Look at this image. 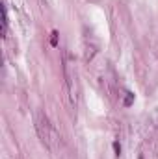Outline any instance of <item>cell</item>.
Instances as JSON below:
<instances>
[{
    "mask_svg": "<svg viewBox=\"0 0 158 159\" xmlns=\"http://www.w3.org/2000/svg\"><path fill=\"white\" fill-rule=\"evenodd\" d=\"M7 32V13H6V7H2V34L6 35Z\"/></svg>",
    "mask_w": 158,
    "mask_h": 159,
    "instance_id": "3",
    "label": "cell"
},
{
    "mask_svg": "<svg viewBox=\"0 0 158 159\" xmlns=\"http://www.w3.org/2000/svg\"><path fill=\"white\" fill-rule=\"evenodd\" d=\"M132 102H134V94H132V93H126V96H125V100H123V106L128 107V106H132Z\"/></svg>",
    "mask_w": 158,
    "mask_h": 159,
    "instance_id": "4",
    "label": "cell"
},
{
    "mask_svg": "<svg viewBox=\"0 0 158 159\" xmlns=\"http://www.w3.org/2000/svg\"><path fill=\"white\" fill-rule=\"evenodd\" d=\"M65 78H67V91H69V100L71 106L77 107L78 104V83H77V72L71 69V65L65 61Z\"/></svg>",
    "mask_w": 158,
    "mask_h": 159,
    "instance_id": "2",
    "label": "cell"
},
{
    "mask_svg": "<svg viewBox=\"0 0 158 159\" xmlns=\"http://www.w3.org/2000/svg\"><path fill=\"white\" fill-rule=\"evenodd\" d=\"M36 131H37L39 141L43 143L45 148H48L50 152H54V150L60 148L62 137H60L58 129L54 128V124L48 120L47 115H43V113H37L36 115Z\"/></svg>",
    "mask_w": 158,
    "mask_h": 159,
    "instance_id": "1",
    "label": "cell"
},
{
    "mask_svg": "<svg viewBox=\"0 0 158 159\" xmlns=\"http://www.w3.org/2000/svg\"><path fill=\"white\" fill-rule=\"evenodd\" d=\"M114 150H116V156H117V157H119V154H121V144H119L117 141L114 143Z\"/></svg>",
    "mask_w": 158,
    "mask_h": 159,
    "instance_id": "6",
    "label": "cell"
},
{
    "mask_svg": "<svg viewBox=\"0 0 158 159\" xmlns=\"http://www.w3.org/2000/svg\"><path fill=\"white\" fill-rule=\"evenodd\" d=\"M50 44L52 46H58V32H52L50 34Z\"/></svg>",
    "mask_w": 158,
    "mask_h": 159,
    "instance_id": "5",
    "label": "cell"
}]
</instances>
